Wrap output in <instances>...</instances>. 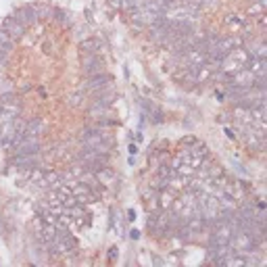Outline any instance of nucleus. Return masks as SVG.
<instances>
[{
    "mask_svg": "<svg viewBox=\"0 0 267 267\" xmlns=\"http://www.w3.org/2000/svg\"><path fill=\"white\" fill-rule=\"evenodd\" d=\"M81 144L98 148V150L111 154V148H113L115 142H113V138H111V134H107L105 128H98V125H94V128H88V130L81 132Z\"/></svg>",
    "mask_w": 267,
    "mask_h": 267,
    "instance_id": "obj_1",
    "label": "nucleus"
},
{
    "mask_svg": "<svg viewBox=\"0 0 267 267\" xmlns=\"http://www.w3.org/2000/svg\"><path fill=\"white\" fill-rule=\"evenodd\" d=\"M25 130H27V121L21 119V117L0 121V146L9 150L13 146V142H15V138L19 134H23Z\"/></svg>",
    "mask_w": 267,
    "mask_h": 267,
    "instance_id": "obj_2",
    "label": "nucleus"
},
{
    "mask_svg": "<svg viewBox=\"0 0 267 267\" xmlns=\"http://www.w3.org/2000/svg\"><path fill=\"white\" fill-rule=\"evenodd\" d=\"M21 115V98L13 92L0 94V121Z\"/></svg>",
    "mask_w": 267,
    "mask_h": 267,
    "instance_id": "obj_3",
    "label": "nucleus"
},
{
    "mask_svg": "<svg viewBox=\"0 0 267 267\" xmlns=\"http://www.w3.org/2000/svg\"><path fill=\"white\" fill-rule=\"evenodd\" d=\"M69 188H71L73 196H75V201L81 203V205H92L98 201V194L88 186V184H83V182L79 180H73V182H69Z\"/></svg>",
    "mask_w": 267,
    "mask_h": 267,
    "instance_id": "obj_4",
    "label": "nucleus"
},
{
    "mask_svg": "<svg viewBox=\"0 0 267 267\" xmlns=\"http://www.w3.org/2000/svg\"><path fill=\"white\" fill-rule=\"evenodd\" d=\"M81 71L86 77L105 73V61L101 54H83L81 57Z\"/></svg>",
    "mask_w": 267,
    "mask_h": 267,
    "instance_id": "obj_5",
    "label": "nucleus"
},
{
    "mask_svg": "<svg viewBox=\"0 0 267 267\" xmlns=\"http://www.w3.org/2000/svg\"><path fill=\"white\" fill-rule=\"evenodd\" d=\"M111 83H113V75H109V73L105 71V73H98V75L86 77V81H83V90H88L90 94H94V92H98V90L109 88Z\"/></svg>",
    "mask_w": 267,
    "mask_h": 267,
    "instance_id": "obj_6",
    "label": "nucleus"
},
{
    "mask_svg": "<svg viewBox=\"0 0 267 267\" xmlns=\"http://www.w3.org/2000/svg\"><path fill=\"white\" fill-rule=\"evenodd\" d=\"M9 165L17 167V169H25L30 173L32 169L38 167V157H23V154H11L9 157Z\"/></svg>",
    "mask_w": 267,
    "mask_h": 267,
    "instance_id": "obj_7",
    "label": "nucleus"
},
{
    "mask_svg": "<svg viewBox=\"0 0 267 267\" xmlns=\"http://www.w3.org/2000/svg\"><path fill=\"white\" fill-rule=\"evenodd\" d=\"M13 17H15V19H17V21L25 27V30H27L30 25H34V23L40 19L34 7H21V9H17V11H15V15H13Z\"/></svg>",
    "mask_w": 267,
    "mask_h": 267,
    "instance_id": "obj_8",
    "label": "nucleus"
},
{
    "mask_svg": "<svg viewBox=\"0 0 267 267\" xmlns=\"http://www.w3.org/2000/svg\"><path fill=\"white\" fill-rule=\"evenodd\" d=\"M246 69L252 73V77H255L257 81H263L267 77V59H255V57H250Z\"/></svg>",
    "mask_w": 267,
    "mask_h": 267,
    "instance_id": "obj_9",
    "label": "nucleus"
},
{
    "mask_svg": "<svg viewBox=\"0 0 267 267\" xmlns=\"http://www.w3.org/2000/svg\"><path fill=\"white\" fill-rule=\"evenodd\" d=\"M101 50H103V42L98 38H88V40L79 42L81 57H83V54H101Z\"/></svg>",
    "mask_w": 267,
    "mask_h": 267,
    "instance_id": "obj_10",
    "label": "nucleus"
},
{
    "mask_svg": "<svg viewBox=\"0 0 267 267\" xmlns=\"http://www.w3.org/2000/svg\"><path fill=\"white\" fill-rule=\"evenodd\" d=\"M3 30H7L13 38H15V40H19L23 34H25V27L15 19V17H7L5 19V23H3Z\"/></svg>",
    "mask_w": 267,
    "mask_h": 267,
    "instance_id": "obj_11",
    "label": "nucleus"
},
{
    "mask_svg": "<svg viewBox=\"0 0 267 267\" xmlns=\"http://www.w3.org/2000/svg\"><path fill=\"white\" fill-rule=\"evenodd\" d=\"M27 130L40 136V134H44V130H46V123L42 121L40 117H34V119H30V121H27Z\"/></svg>",
    "mask_w": 267,
    "mask_h": 267,
    "instance_id": "obj_12",
    "label": "nucleus"
},
{
    "mask_svg": "<svg viewBox=\"0 0 267 267\" xmlns=\"http://www.w3.org/2000/svg\"><path fill=\"white\" fill-rule=\"evenodd\" d=\"M0 44L11 46V48H13V44H15V38H13L7 30H3V27H0Z\"/></svg>",
    "mask_w": 267,
    "mask_h": 267,
    "instance_id": "obj_13",
    "label": "nucleus"
},
{
    "mask_svg": "<svg viewBox=\"0 0 267 267\" xmlns=\"http://www.w3.org/2000/svg\"><path fill=\"white\" fill-rule=\"evenodd\" d=\"M9 50H11V46H5V44H0V61H5V59H7Z\"/></svg>",
    "mask_w": 267,
    "mask_h": 267,
    "instance_id": "obj_14",
    "label": "nucleus"
},
{
    "mask_svg": "<svg viewBox=\"0 0 267 267\" xmlns=\"http://www.w3.org/2000/svg\"><path fill=\"white\" fill-rule=\"evenodd\" d=\"M136 152H138V144H134V142H132V144H130V154H132V157H134Z\"/></svg>",
    "mask_w": 267,
    "mask_h": 267,
    "instance_id": "obj_15",
    "label": "nucleus"
},
{
    "mask_svg": "<svg viewBox=\"0 0 267 267\" xmlns=\"http://www.w3.org/2000/svg\"><path fill=\"white\" fill-rule=\"evenodd\" d=\"M130 236H132V240H138V238H140V232H138V230H132Z\"/></svg>",
    "mask_w": 267,
    "mask_h": 267,
    "instance_id": "obj_16",
    "label": "nucleus"
},
{
    "mask_svg": "<svg viewBox=\"0 0 267 267\" xmlns=\"http://www.w3.org/2000/svg\"><path fill=\"white\" fill-rule=\"evenodd\" d=\"M128 219H136V213H134V209L128 211Z\"/></svg>",
    "mask_w": 267,
    "mask_h": 267,
    "instance_id": "obj_17",
    "label": "nucleus"
}]
</instances>
